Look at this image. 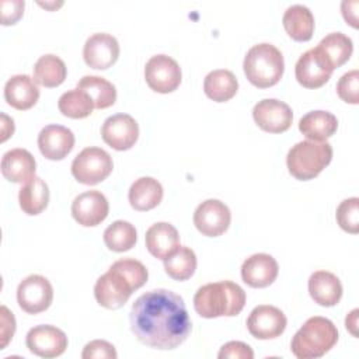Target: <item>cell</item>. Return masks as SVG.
<instances>
[{
    "label": "cell",
    "instance_id": "obj_1",
    "mask_svg": "<svg viewBox=\"0 0 359 359\" xmlns=\"http://www.w3.org/2000/svg\"><path fill=\"white\" fill-rule=\"evenodd\" d=\"M129 321L142 344L161 351L180 346L192 328L184 299L168 289H153L139 296Z\"/></svg>",
    "mask_w": 359,
    "mask_h": 359
},
{
    "label": "cell",
    "instance_id": "obj_2",
    "mask_svg": "<svg viewBox=\"0 0 359 359\" xmlns=\"http://www.w3.org/2000/svg\"><path fill=\"white\" fill-rule=\"evenodd\" d=\"M149 278L146 266L133 258L115 261L108 272L101 275L94 286V296L100 306L115 310L122 307L130 294L140 289Z\"/></svg>",
    "mask_w": 359,
    "mask_h": 359
},
{
    "label": "cell",
    "instance_id": "obj_3",
    "mask_svg": "<svg viewBox=\"0 0 359 359\" xmlns=\"http://www.w3.org/2000/svg\"><path fill=\"white\" fill-rule=\"evenodd\" d=\"M244 306L245 292L231 280L206 283L194 296V307L203 318L234 317L240 314Z\"/></svg>",
    "mask_w": 359,
    "mask_h": 359
},
{
    "label": "cell",
    "instance_id": "obj_4",
    "mask_svg": "<svg viewBox=\"0 0 359 359\" xmlns=\"http://www.w3.org/2000/svg\"><path fill=\"white\" fill-rule=\"evenodd\" d=\"M338 341V330L325 317H310L293 335L292 353L299 359H317L334 348Z\"/></svg>",
    "mask_w": 359,
    "mask_h": 359
},
{
    "label": "cell",
    "instance_id": "obj_5",
    "mask_svg": "<svg viewBox=\"0 0 359 359\" xmlns=\"http://www.w3.org/2000/svg\"><path fill=\"white\" fill-rule=\"evenodd\" d=\"M243 69L247 80L252 86L258 88L272 87L283 76V55L272 43H257L251 46L245 53Z\"/></svg>",
    "mask_w": 359,
    "mask_h": 359
},
{
    "label": "cell",
    "instance_id": "obj_6",
    "mask_svg": "<svg viewBox=\"0 0 359 359\" xmlns=\"http://www.w3.org/2000/svg\"><path fill=\"white\" fill-rule=\"evenodd\" d=\"M331 160L332 147L328 142L302 140L287 151L286 165L296 180L309 181L317 177Z\"/></svg>",
    "mask_w": 359,
    "mask_h": 359
},
{
    "label": "cell",
    "instance_id": "obj_7",
    "mask_svg": "<svg viewBox=\"0 0 359 359\" xmlns=\"http://www.w3.org/2000/svg\"><path fill=\"white\" fill-rule=\"evenodd\" d=\"M114 168L112 157L101 147L83 149L72 163L73 177L84 185H95L104 181Z\"/></svg>",
    "mask_w": 359,
    "mask_h": 359
},
{
    "label": "cell",
    "instance_id": "obj_8",
    "mask_svg": "<svg viewBox=\"0 0 359 359\" xmlns=\"http://www.w3.org/2000/svg\"><path fill=\"white\" fill-rule=\"evenodd\" d=\"M144 79L147 86L161 94H168L177 90L181 84L182 73L180 65L167 55L151 56L144 66Z\"/></svg>",
    "mask_w": 359,
    "mask_h": 359
},
{
    "label": "cell",
    "instance_id": "obj_9",
    "mask_svg": "<svg viewBox=\"0 0 359 359\" xmlns=\"http://www.w3.org/2000/svg\"><path fill=\"white\" fill-rule=\"evenodd\" d=\"M53 300V287L42 275H29L17 287L18 306L28 314H38L49 309Z\"/></svg>",
    "mask_w": 359,
    "mask_h": 359
},
{
    "label": "cell",
    "instance_id": "obj_10",
    "mask_svg": "<svg viewBox=\"0 0 359 359\" xmlns=\"http://www.w3.org/2000/svg\"><path fill=\"white\" fill-rule=\"evenodd\" d=\"M230 222V209L219 199H206L199 203L194 212L195 227L208 237L222 236L229 229Z\"/></svg>",
    "mask_w": 359,
    "mask_h": 359
},
{
    "label": "cell",
    "instance_id": "obj_11",
    "mask_svg": "<svg viewBox=\"0 0 359 359\" xmlns=\"http://www.w3.org/2000/svg\"><path fill=\"white\" fill-rule=\"evenodd\" d=\"M332 72L334 69L317 48L306 50L294 66L296 80L306 88H320L330 80Z\"/></svg>",
    "mask_w": 359,
    "mask_h": 359
},
{
    "label": "cell",
    "instance_id": "obj_12",
    "mask_svg": "<svg viewBox=\"0 0 359 359\" xmlns=\"http://www.w3.org/2000/svg\"><path fill=\"white\" fill-rule=\"evenodd\" d=\"M255 123L265 132L282 133L292 125L293 112L290 107L276 98H264L252 108Z\"/></svg>",
    "mask_w": 359,
    "mask_h": 359
},
{
    "label": "cell",
    "instance_id": "obj_13",
    "mask_svg": "<svg viewBox=\"0 0 359 359\" xmlns=\"http://www.w3.org/2000/svg\"><path fill=\"white\" fill-rule=\"evenodd\" d=\"M287 320L275 306L261 304L252 309L247 318L248 332L257 339H273L283 334Z\"/></svg>",
    "mask_w": 359,
    "mask_h": 359
},
{
    "label": "cell",
    "instance_id": "obj_14",
    "mask_svg": "<svg viewBox=\"0 0 359 359\" xmlns=\"http://www.w3.org/2000/svg\"><path fill=\"white\" fill-rule=\"evenodd\" d=\"M27 348L39 358L60 356L67 348L66 334L55 325H36L25 337Z\"/></svg>",
    "mask_w": 359,
    "mask_h": 359
},
{
    "label": "cell",
    "instance_id": "obj_15",
    "mask_svg": "<svg viewBox=\"0 0 359 359\" xmlns=\"http://www.w3.org/2000/svg\"><path fill=\"white\" fill-rule=\"evenodd\" d=\"M101 136L109 147L119 151L129 150L139 137V125L128 114H115L104 121Z\"/></svg>",
    "mask_w": 359,
    "mask_h": 359
},
{
    "label": "cell",
    "instance_id": "obj_16",
    "mask_svg": "<svg viewBox=\"0 0 359 359\" xmlns=\"http://www.w3.org/2000/svg\"><path fill=\"white\" fill-rule=\"evenodd\" d=\"M83 57L87 66L105 70L119 57V43L115 36L107 32H97L87 38L83 48Z\"/></svg>",
    "mask_w": 359,
    "mask_h": 359
},
{
    "label": "cell",
    "instance_id": "obj_17",
    "mask_svg": "<svg viewBox=\"0 0 359 359\" xmlns=\"http://www.w3.org/2000/svg\"><path fill=\"white\" fill-rule=\"evenodd\" d=\"M109 212V203L105 195L97 189L86 191L77 195L72 203V215L74 220L84 226L93 227L100 224Z\"/></svg>",
    "mask_w": 359,
    "mask_h": 359
},
{
    "label": "cell",
    "instance_id": "obj_18",
    "mask_svg": "<svg viewBox=\"0 0 359 359\" xmlns=\"http://www.w3.org/2000/svg\"><path fill=\"white\" fill-rule=\"evenodd\" d=\"M38 147L48 160H63L74 147L73 132L62 125H48L38 135Z\"/></svg>",
    "mask_w": 359,
    "mask_h": 359
},
{
    "label": "cell",
    "instance_id": "obj_19",
    "mask_svg": "<svg viewBox=\"0 0 359 359\" xmlns=\"http://www.w3.org/2000/svg\"><path fill=\"white\" fill-rule=\"evenodd\" d=\"M279 266L276 259L265 252L252 254L241 265V278L250 287H266L276 279Z\"/></svg>",
    "mask_w": 359,
    "mask_h": 359
},
{
    "label": "cell",
    "instance_id": "obj_20",
    "mask_svg": "<svg viewBox=\"0 0 359 359\" xmlns=\"http://www.w3.org/2000/svg\"><path fill=\"white\" fill-rule=\"evenodd\" d=\"M35 170L36 161L25 149H11L1 157V174L10 182H28L35 177Z\"/></svg>",
    "mask_w": 359,
    "mask_h": 359
},
{
    "label": "cell",
    "instance_id": "obj_21",
    "mask_svg": "<svg viewBox=\"0 0 359 359\" xmlns=\"http://www.w3.org/2000/svg\"><path fill=\"white\" fill-rule=\"evenodd\" d=\"M4 98L8 105L18 111L32 108L39 98L36 81L28 74H15L4 86Z\"/></svg>",
    "mask_w": 359,
    "mask_h": 359
},
{
    "label": "cell",
    "instance_id": "obj_22",
    "mask_svg": "<svg viewBox=\"0 0 359 359\" xmlns=\"http://www.w3.org/2000/svg\"><path fill=\"white\" fill-rule=\"evenodd\" d=\"M144 241L147 251L153 257L165 259L180 247V234L171 223L158 222L147 229Z\"/></svg>",
    "mask_w": 359,
    "mask_h": 359
},
{
    "label": "cell",
    "instance_id": "obj_23",
    "mask_svg": "<svg viewBox=\"0 0 359 359\" xmlns=\"http://www.w3.org/2000/svg\"><path fill=\"white\" fill-rule=\"evenodd\" d=\"M309 293L317 304L332 307L342 297V283L332 272L316 271L309 278Z\"/></svg>",
    "mask_w": 359,
    "mask_h": 359
},
{
    "label": "cell",
    "instance_id": "obj_24",
    "mask_svg": "<svg viewBox=\"0 0 359 359\" xmlns=\"http://www.w3.org/2000/svg\"><path fill=\"white\" fill-rule=\"evenodd\" d=\"M338 128V119L328 111H310L299 121V130L314 142H325Z\"/></svg>",
    "mask_w": 359,
    "mask_h": 359
},
{
    "label": "cell",
    "instance_id": "obj_25",
    "mask_svg": "<svg viewBox=\"0 0 359 359\" xmlns=\"http://www.w3.org/2000/svg\"><path fill=\"white\" fill-rule=\"evenodd\" d=\"M282 24L287 35L299 42L311 39L314 32V15L303 4H292L286 8Z\"/></svg>",
    "mask_w": 359,
    "mask_h": 359
},
{
    "label": "cell",
    "instance_id": "obj_26",
    "mask_svg": "<svg viewBox=\"0 0 359 359\" xmlns=\"http://www.w3.org/2000/svg\"><path fill=\"white\" fill-rule=\"evenodd\" d=\"M129 203L135 210L154 209L163 199V187L153 177H140L129 188Z\"/></svg>",
    "mask_w": 359,
    "mask_h": 359
},
{
    "label": "cell",
    "instance_id": "obj_27",
    "mask_svg": "<svg viewBox=\"0 0 359 359\" xmlns=\"http://www.w3.org/2000/svg\"><path fill=\"white\" fill-rule=\"evenodd\" d=\"M238 90L237 77L233 72L226 69L212 70L206 74L203 81V91L208 98L216 102H226L231 100Z\"/></svg>",
    "mask_w": 359,
    "mask_h": 359
},
{
    "label": "cell",
    "instance_id": "obj_28",
    "mask_svg": "<svg viewBox=\"0 0 359 359\" xmlns=\"http://www.w3.org/2000/svg\"><path fill=\"white\" fill-rule=\"evenodd\" d=\"M18 202L24 213L29 216L39 215L49 203V188L46 182L39 177H34L25 182L18 192Z\"/></svg>",
    "mask_w": 359,
    "mask_h": 359
},
{
    "label": "cell",
    "instance_id": "obj_29",
    "mask_svg": "<svg viewBox=\"0 0 359 359\" xmlns=\"http://www.w3.org/2000/svg\"><path fill=\"white\" fill-rule=\"evenodd\" d=\"M328 60L332 69L342 66L352 55L353 43L349 36L342 32H331L325 35L316 46Z\"/></svg>",
    "mask_w": 359,
    "mask_h": 359
},
{
    "label": "cell",
    "instance_id": "obj_30",
    "mask_svg": "<svg viewBox=\"0 0 359 359\" xmlns=\"http://www.w3.org/2000/svg\"><path fill=\"white\" fill-rule=\"evenodd\" d=\"M67 74L65 62L52 53L41 56L34 65V80L36 84L52 88L60 86Z\"/></svg>",
    "mask_w": 359,
    "mask_h": 359
},
{
    "label": "cell",
    "instance_id": "obj_31",
    "mask_svg": "<svg viewBox=\"0 0 359 359\" xmlns=\"http://www.w3.org/2000/svg\"><path fill=\"white\" fill-rule=\"evenodd\" d=\"M77 88L87 93L91 98L94 108L104 109L115 104L116 88L115 86L104 77L100 76H84L77 83Z\"/></svg>",
    "mask_w": 359,
    "mask_h": 359
},
{
    "label": "cell",
    "instance_id": "obj_32",
    "mask_svg": "<svg viewBox=\"0 0 359 359\" xmlns=\"http://www.w3.org/2000/svg\"><path fill=\"white\" fill-rule=\"evenodd\" d=\"M164 261L165 273L175 280L189 279L196 269V255L189 247L180 245Z\"/></svg>",
    "mask_w": 359,
    "mask_h": 359
},
{
    "label": "cell",
    "instance_id": "obj_33",
    "mask_svg": "<svg viewBox=\"0 0 359 359\" xmlns=\"http://www.w3.org/2000/svg\"><path fill=\"white\" fill-rule=\"evenodd\" d=\"M137 240L136 229L132 223L125 220H116L109 224L104 231L105 245L115 252H123L130 250Z\"/></svg>",
    "mask_w": 359,
    "mask_h": 359
},
{
    "label": "cell",
    "instance_id": "obj_34",
    "mask_svg": "<svg viewBox=\"0 0 359 359\" xmlns=\"http://www.w3.org/2000/svg\"><path fill=\"white\" fill-rule=\"evenodd\" d=\"M57 107H59V111L65 116L73 118V119L86 118L94 109V104H93L91 98L87 95V93H84L83 90H79V88L63 93L59 97Z\"/></svg>",
    "mask_w": 359,
    "mask_h": 359
},
{
    "label": "cell",
    "instance_id": "obj_35",
    "mask_svg": "<svg viewBox=\"0 0 359 359\" xmlns=\"http://www.w3.org/2000/svg\"><path fill=\"white\" fill-rule=\"evenodd\" d=\"M339 227L351 234L359 231V199L356 196L344 199L335 213Z\"/></svg>",
    "mask_w": 359,
    "mask_h": 359
},
{
    "label": "cell",
    "instance_id": "obj_36",
    "mask_svg": "<svg viewBox=\"0 0 359 359\" xmlns=\"http://www.w3.org/2000/svg\"><path fill=\"white\" fill-rule=\"evenodd\" d=\"M337 93L348 104L356 105L359 102V72L356 69L341 76L337 83Z\"/></svg>",
    "mask_w": 359,
    "mask_h": 359
},
{
    "label": "cell",
    "instance_id": "obj_37",
    "mask_svg": "<svg viewBox=\"0 0 359 359\" xmlns=\"http://www.w3.org/2000/svg\"><path fill=\"white\" fill-rule=\"evenodd\" d=\"M115 346L104 339H94L88 342L81 353L83 359H116Z\"/></svg>",
    "mask_w": 359,
    "mask_h": 359
},
{
    "label": "cell",
    "instance_id": "obj_38",
    "mask_svg": "<svg viewBox=\"0 0 359 359\" xmlns=\"http://www.w3.org/2000/svg\"><path fill=\"white\" fill-rule=\"evenodd\" d=\"M217 358L219 359H252L254 352L248 344H244L241 341H230L220 348Z\"/></svg>",
    "mask_w": 359,
    "mask_h": 359
},
{
    "label": "cell",
    "instance_id": "obj_39",
    "mask_svg": "<svg viewBox=\"0 0 359 359\" xmlns=\"http://www.w3.org/2000/svg\"><path fill=\"white\" fill-rule=\"evenodd\" d=\"M25 3L21 0H11V1H1V24L3 25H10L15 24L22 13H24Z\"/></svg>",
    "mask_w": 359,
    "mask_h": 359
},
{
    "label": "cell",
    "instance_id": "obj_40",
    "mask_svg": "<svg viewBox=\"0 0 359 359\" xmlns=\"http://www.w3.org/2000/svg\"><path fill=\"white\" fill-rule=\"evenodd\" d=\"M0 316H1V328H0L1 344H0V349H4L7 346V344L10 342V339L13 338V335H14L15 318H14L13 313H10V310L6 306L0 307Z\"/></svg>",
    "mask_w": 359,
    "mask_h": 359
},
{
    "label": "cell",
    "instance_id": "obj_41",
    "mask_svg": "<svg viewBox=\"0 0 359 359\" xmlns=\"http://www.w3.org/2000/svg\"><path fill=\"white\" fill-rule=\"evenodd\" d=\"M14 133V121L8 118L6 114H1V142L7 140Z\"/></svg>",
    "mask_w": 359,
    "mask_h": 359
},
{
    "label": "cell",
    "instance_id": "obj_42",
    "mask_svg": "<svg viewBox=\"0 0 359 359\" xmlns=\"http://www.w3.org/2000/svg\"><path fill=\"white\" fill-rule=\"evenodd\" d=\"M345 325H346V328L352 332V335H355L356 337V325H358V309H355V310H352L348 316H346V318H345Z\"/></svg>",
    "mask_w": 359,
    "mask_h": 359
}]
</instances>
